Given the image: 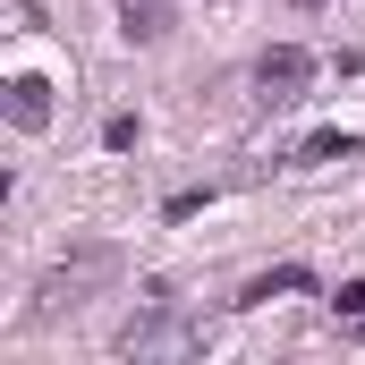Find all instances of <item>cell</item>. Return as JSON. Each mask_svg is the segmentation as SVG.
Masks as SVG:
<instances>
[{"instance_id":"cell-5","label":"cell","mask_w":365,"mask_h":365,"mask_svg":"<svg viewBox=\"0 0 365 365\" xmlns=\"http://www.w3.org/2000/svg\"><path fill=\"white\" fill-rule=\"evenodd\" d=\"M9 128H51V86L43 77H9Z\"/></svg>"},{"instance_id":"cell-8","label":"cell","mask_w":365,"mask_h":365,"mask_svg":"<svg viewBox=\"0 0 365 365\" xmlns=\"http://www.w3.org/2000/svg\"><path fill=\"white\" fill-rule=\"evenodd\" d=\"M119 34H128V43H162V34H170V17H162V9H136V0H128V26H119Z\"/></svg>"},{"instance_id":"cell-2","label":"cell","mask_w":365,"mask_h":365,"mask_svg":"<svg viewBox=\"0 0 365 365\" xmlns=\"http://www.w3.org/2000/svg\"><path fill=\"white\" fill-rule=\"evenodd\" d=\"M119 280V247H77V255H60L43 289H34V323H60V314H77L86 297H102Z\"/></svg>"},{"instance_id":"cell-9","label":"cell","mask_w":365,"mask_h":365,"mask_svg":"<svg viewBox=\"0 0 365 365\" xmlns=\"http://www.w3.org/2000/svg\"><path fill=\"white\" fill-rule=\"evenodd\" d=\"M136 136H145V128H136V110H110V119H102V145H110V153H128Z\"/></svg>"},{"instance_id":"cell-1","label":"cell","mask_w":365,"mask_h":365,"mask_svg":"<svg viewBox=\"0 0 365 365\" xmlns=\"http://www.w3.org/2000/svg\"><path fill=\"white\" fill-rule=\"evenodd\" d=\"M110 349H119V357H136V365H153V357H195V349H204V323L170 297V280H145V306L119 323V340H110Z\"/></svg>"},{"instance_id":"cell-10","label":"cell","mask_w":365,"mask_h":365,"mask_svg":"<svg viewBox=\"0 0 365 365\" xmlns=\"http://www.w3.org/2000/svg\"><path fill=\"white\" fill-rule=\"evenodd\" d=\"M297 9H323V0H297Z\"/></svg>"},{"instance_id":"cell-3","label":"cell","mask_w":365,"mask_h":365,"mask_svg":"<svg viewBox=\"0 0 365 365\" xmlns=\"http://www.w3.org/2000/svg\"><path fill=\"white\" fill-rule=\"evenodd\" d=\"M314 68H323V60H314L306 43H272V51L255 60V93H264L272 110H289V102H306V86H314Z\"/></svg>"},{"instance_id":"cell-4","label":"cell","mask_w":365,"mask_h":365,"mask_svg":"<svg viewBox=\"0 0 365 365\" xmlns=\"http://www.w3.org/2000/svg\"><path fill=\"white\" fill-rule=\"evenodd\" d=\"M323 280L306 272V264H272V272H255L247 289H238V306H272V297H314Z\"/></svg>"},{"instance_id":"cell-7","label":"cell","mask_w":365,"mask_h":365,"mask_svg":"<svg viewBox=\"0 0 365 365\" xmlns=\"http://www.w3.org/2000/svg\"><path fill=\"white\" fill-rule=\"evenodd\" d=\"M331 314H340V323L365 340V280H340V289H331Z\"/></svg>"},{"instance_id":"cell-6","label":"cell","mask_w":365,"mask_h":365,"mask_svg":"<svg viewBox=\"0 0 365 365\" xmlns=\"http://www.w3.org/2000/svg\"><path fill=\"white\" fill-rule=\"evenodd\" d=\"M365 136H340V128H323V136H306V162H357Z\"/></svg>"}]
</instances>
